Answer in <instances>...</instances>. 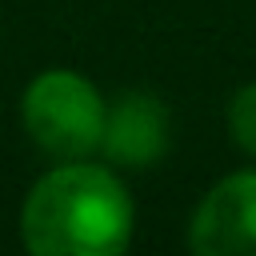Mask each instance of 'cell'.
<instances>
[{"label":"cell","instance_id":"3957f363","mask_svg":"<svg viewBox=\"0 0 256 256\" xmlns=\"http://www.w3.org/2000/svg\"><path fill=\"white\" fill-rule=\"evenodd\" d=\"M188 248L200 256H256V172L224 176L196 204Z\"/></svg>","mask_w":256,"mask_h":256},{"label":"cell","instance_id":"5b68a950","mask_svg":"<svg viewBox=\"0 0 256 256\" xmlns=\"http://www.w3.org/2000/svg\"><path fill=\"white\" fill-rule=\"evenodd\" d=\"M228 132L256 160V84H244L232 96V104H228Z\"/></svg>","mask_w":256,"mask_h":256},{"label":"cell","instance_id":"6da1fadb","mask_svg":"<svg viewBox=\"0 0 256 256\" xmlns=\"http://www.w3.org/2000/svg\"><path fill=\"white\" fill-rule=\"evenodd\" d=\"M20 232L36 256H120L132 240V200L112 168L64 160L32 184Z\"/></svg>","mask_w":256,"mask_h":256},{"label":"cell","instance_id":"277c9868","mask_svg":"<svg viewBox=\"0 0 256 256\" xmlns=\"http://www.w3.org/2000/svg\"><path fill=\"white\" fill-rule=\"evenodd\" d=\"M100 152L120 168H152L168 152V108L152 92H124L104 112Z\"/></svg>","mask_w":256,"mask_h":256},{"label":"cell","instance_id":"7a4b0ae2","mask_svg":"<svg viewBox=\"0 0 256 256\" xmlns=\"http://www.w3.org/2000/svg\"><path fill=\"white\" fill-rule=\"evenodd\" d=\"M104 112L108 104L100 100L96 84L68 68L40 72L20 100L28 136L36 140L40 152L56 160H84L88 152H96L104 132Z\"/></svg>","mask_w":256,"mask_h":256}]
</instances>
